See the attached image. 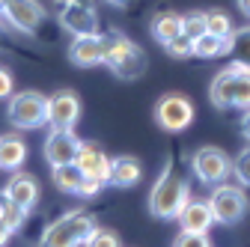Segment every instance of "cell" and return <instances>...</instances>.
<instances>
[{
	"mask_svg": "<svg viewBox=\"0 0 250 247\" xmlns=\"http://www.w3.org/2000/svg\"><path fill=\"white\" fill-rule=\"evenodd\" d=\"M191 170L203 185H224V179L232 173V158L217 146H200L191 155Z\"/></svg>",
	"mask_w": 250,
	"mask_h": 247,
	"instance_id": "ba28073f",
	"label": "cell"
},
{
	"mask_svg": "<svg viewBox=\"0 0 250 247\" xmlns=\"http://www.w3.org/2000/svg\"><path fill=\"white\" fill-rule=\"evenodd\" d=\"M229 42H232V45H229L232 60H235V63L250 66V24H247V27H238Z\"/></svg>",
	"mask_w": 250,
	"mask_h": 247,
	"instance_id": "603a6c76",
	"label": "cell"
},
{
	"mask_svg": "<svg viewBox=\"0 0 250 247\" xmlns=\"http://www.w3.org/2000/svg\"><path fill=\"white\" fill-rule=\"evenodd\" d=\"M140 179H143V164L134 155H119V158L110 161L107 185H113V188H134Z\"/></svg>",
	"mask_w": 250,
	"mask_h": 247,
	"instance_id": "ac0fdd59",
	"label": "cell"
},
{
	"mask_svg": "<svg viewBox=\"0 0 250 247\" xmlns=\"http://www.w3.org/2000/svg\"><path fill=\"white\" fill-rule=\"evenodd\" d=\"M182 33L191 36V39H200L203 33H208V21H206V9H191L182 15Z\"/></svg>",
	"mask_w": 250,
	"mask_h": 247,
	"instance_id": "cb8c5ba5",
	"label": "cell"
},
{
	"mask_svg": "<svg viewBox=\"0 0 250 247\" xmlns=\"http://www.w3.org/2000/svg\"><path fill=\"white\" fill-rule=\"evenodd\" d=\"M3 24H9L15 33H36L45 21V6L39 0H6L3 9H0Z\"/></svg>",
	"mask_w": 250,
	"mask_h": 247,
	"instance_id": "9c48e42d",
	"label": "cell"
},
{
	"mask_svg": "<svg viewBox=\"0 0 250 247\" xmlns=\"http://www.w3.org/2000/svg\"><path fill=\"white\" fill-rule=\"evenodd\" d=\"M3 194H6L15 206H21L24 211H30V208L39 203V182H36V176L15 170V173L9 176V182H6Z\"/></svg>",
	"mask_w": 250,
	"mask_h": 247,
	"instance_id": "9a60e30c",
	"label": "cell"
},
{
	"mask_svg": "<svg viewBox=\"0 0 250 247\" xmlns=\"http://www.w3.org/2000/svg\"><path fill=\"white\" fill-rule=\"evenodd\" d=\"M107 3H110V6H128L131 0H107Z\"/></svg>",
	"mask_w": 250,
	"mask_h": 247,
	"instance_id": "836d02e7",
	"label": "cell"
},
{
	"mask_svg": "<svg viewBox=\"0 0 250 247\" xmlns=\"http://www.w3.org/2000/svg\"><path fill=\"white\" fill-rule=\"evenodd\" d=\"M188 200H191V191H188L185 176L179 170L167 167L149 191V211L161 221H173V218L179 221V214L188 206Z\"/></svg>",
	"mask_w": 250,
	"mask_h": 247,
	"instance_id": "7a4b0ae2",
	"label": "cell"
},
{
	"mask_svg": "<svg viewBox=\"0 0 250 247\" xmlns=\"http://www.w3.org/2000/svg\"><path fill=\"white\" fill-rule=\"evenodd\" d=\"M232 39V36H229ZM229 39L224 36H214V33H203L200 39H194V57H203V60H214V57H224L229 54Z\"/></svg>",
	"mask_w": 250,
	"mask_h": 247,
	"instance_id": "44dd1931",
	"label": "cell"
},
{
	"mask_svg": "<svg viewBox=\"0 0 250 247\" xmlns=\"http://www.w3.org/2000/svg\"><path fill=\"white\" fill-rule=\"evenodd\" d=\"M81 119V99L75 96L72 89H60L48 99V125L51 128H66L75 131Z\"/></svg>",
	"mask_w": 250,
	"mask_h": 247,
	"instance_id": "4fadbf2b",
	"label": "cell"
},
{
	"mask_svg": "<svg viewBox=\"0 0 250 247\" xmlns=\"http://www.w3.org/2000/svg\"><path fill=\"white\" fill-rule=\"evenodd\" d=\"M69 60L81 69H92L104 63V36L96 33V36H75L72 45H69Z\"/></svg>",
	"mask_w": 250,
	"mask_h": 247,
	"instance_id": "5bb4252c",
	"label": "cell"
},
{
	"mask_svg": "<svg viewBox=\"0 0 250 247\" xmlns=\"http://www.w3.org/2000/svg\"><path fill=\"white\" fill-rule=\"evenodd\" d=\"M149 30H152V39L158 42V45H167L176 36H182V15L173 12V9H161V12L152 15Z\"/></svg>",
	"mask_w": 250,
	"mask_h": 247,
	"instance_id": "d6986e66",
	"label": "cell"
},
{
	"mask_svg": "<svg viewBox=\"0 0 250 247\" xmlns=\"http://www.w3.org/2000/svg\"><path fill=\"white\" fill-rule=\"evenodd\" d=\"M51 182L62 194H72V197H96L102 191L99 179H89L78 164H60V167H51Z\"/></svg>",
	"mask_w": 250,
	"mask_h": 247,
	"instance_id": "8fae6325",
	"label": "cell"
},
{
	"mask_svg": "<svg viewBox=\"0 0 250 247\" xmlns=\"http://www.w3.org/2000/svg\"><path fill=\"white\" fill-rule=\"evenodd\" d=\"M83 247H119V235H116L113 229H102V226H96V232L86 238Z\"/></svg>",
	"mask_w": 250,
	"mask_h": 247,
	"instance_id": "83f0119b",
	"label": "cell"
},
{
	"mask_svg": "<svg viewBox=\"0 0 250 247\" xmlns=\"http://www.w3.org/2000/svg\"><path fill=\"white\" fill-rule=\"evenodd\" d=\"M173 247H211V244H208L206 232H188V229H182V232L176 235Z\"/></svg>",
	"mask_w": 250,
	"mask_h": 247,
	"instance_id": "f1b7e54d",
	"label": "cell"
},
{
	"mask_svg": "<svg viewBox=\"0 0 250 247\" xmlns=\"http://www.w3.org/2000/svg\"><path fill=\"white\" fill-rule=\"evenodd\" d=\"M92 232H96V218L89 211H66L62 218L48 224L39 247H83Z\"/></svg>",
	"mask_w": 250,
	"mask_h": 247,
	"instance_id": "277c9868",
	"label": "cell"
},
{
	"mask_svg": "<svg viewBox=\"0 0 250 247\" xmlns=\"http://www.w3.org/2000/svg\"><path fill=\"white\" fill-rule=\"evenodd\" d=\"M208 206L214 211V221L224 224V226H235L238 221H244V214L250 208L247 194L238 185H217L214 194L208 197Z\"/></svg>",
	"mask_w": 250,
	"mask_h": 247,
	"instance_id": "52a82bcc",
	"label": "cell"
},
{
	"mask_svg": "<svg viewBox=\"0 0 250 247\" xmlns=\"http://www.w3.org/2000/svg\"><path fill=\"white\" fill-rule=\"evenodd\" d=\"M0 27H3V21H0Z\"/></svg>",
	"mask_w": 250,
	"mask_h": 247,
	"instance_id": "d590c367",
	"label": "cell"
},
{
	"mask_svg": "<svg viewBox=\"0 0 250 247\" xmlns=\"http://www.w3.org/2000/svg\"><path fill=\"white\" fill-rule=\"evenodd\" d=\"M206 21H208V33H214V36H224V39H229V36L235 33L232 18H229L224 9H206Z\"/></svg>",
	"mask_w": 250,
	"mask_h": 247,
	"instance_id": "d4e9b609",
	"label": "cell"
},
{
	"mask_svg": "<svg viewBox=\"0 0 250 247\" xmlns=\"http://www.w3.org/2000/svg\"><path fill=\"white\" fill-rule=\"evenodd\" d=\"M104 66L119 81H137L146 72V54L125 33H116L113 30V33L104 36Z\"/></svg>",
	"mask_w": 250,
	"mask_h": 247,
	"instance_id": "3957f363",
	"label": "cell"
},
{
	"mask_svg": "<svg viewBox=\"0 0 250 247\" xmlns=\"http://www.w3.org/2000/svg\"><path fill=\"white\" fill-rule=\"evenodd\" d=\"M179 224L188 232H208V226L214 224V211L208 200H188V206L179 214Z\"/></svg>",
	"mask_w": 250,
	"mask_h": 247,
	"instance_id": "e0dca14e",
	"label": "cell"
},
{
	"mask_svg": "<svg viewBox=\"0 0 250 247\" xmlns=\"http://www.w3.org/2000/svg\"><path fill=\"white\" fill-rule=\"evenodd\" d=\"M155 122L170 134H182L194 122V102L179 96V92H167L155 102Z\"/></svg>",
	"mask_w": 250,
	"mask_h": 247,
	"instance_id": "8992f818",
	"label": "cell"
},
{
	"mask_svg": "<svg viewBox=\"0 0 250 247\" xmlns=\"http://www.w3.org/2000/svg\"><path fill=\"white\" fill-rule=\"evenodd\" d=\"M3 3H6V0H0V9H3Z\"/></svg>",
	"mask_w": 250,
	"mask_h": 247,
	"instance_id": "e575fe53",
	"label": "cell"
},
{
	"mask_svg": "<svg viewBox=\"0 0 250 247\" xmlns=\"http://www.w3.org/2000/svg\"><path fill=\"white\" fill-rule=\"evenodd\" d=\"M232 173L241 188H250V146L238 152V158H232Z\"/></svg>",
	"mask_w": 250,
	"mask_h": 247,
	"instance_id": "484cf974",
	"label": "cell"
},
{
	"mask_svg": "<svg viewBox=\"0 0 250 247\" xmlns=\"http://www.w3.org/2000/svg\"><path fill=\"white\" fill-rule=\"evenodd\" d=\"M9 235H12V229H9V226H3V224H0V247H3V244L9 241Z\"/></svg>",
	"mask_w": 250,
	"mask_h": 247,
	"instance_id": "1f68e13d",
	"label": "cell"
},
{
	"mask_svg": "<svg viewBox=\"0 0 250 247\" xmlns=\"http://www.w3.org/2000/svg\"><path fill=\"white\" fill-rule=\"evenodd\" d=\"M57 21L72 36H96L99 33V12L89 3H83V0H62Z\"/></svg>",
	"mask_w": 250,
	"mask_h": 247,
	"instance_id": "30bf717a",
	"label": "cell"
},
{
	"mask_svg": "<svg viewBox=\"0 0 250 247\" xmlns=\"http://www.w3.org/2000/svg\"><path fill=\"white\" fill-rule=\"evenodd\" d=\"M27 158V143L18 134H3L0 137V170H18Z\"/></svg>",
	"mask_w": 250,
	"mask_h": 247,
	"instance_id": "ffe728a7",
	"label": "cell"
},
{
	"mask_svg": "<svg viewBox=\"0 0 250 247\" xmlns=\"http://www.w3.org/2000/svg\"><path fill=\"white\" fill-rule=\"evenodd\" d=\"M12 92H15V78H12L9 69L0 66V99H9Z\"/></svg>",
	"mask_w": 250,
	"mask_h": 247,
	"instance_id": "f546056e",
	"label": "cell"
},
{
	"mask_svg": "<svg viewBox=\"0 0 250 247\" xmlns=\"http://www.w3.org/2000/svg\"><path fill=\"white\" fill-rule=\"evenodd\" d=\"M110 155L102 149V146H96V143H81V152H78V158H75V164L89 176V179H99V182H107L110 179Z\"/></svg>",
	"mask_w": 250,
	"mask_h": 247,
	"instance_id": "2e32d148",
	"label": "cell"
},
{
	"mask_svg": "<svg viewBox=\"0 0 250 247\" xmlns=\"http://www.w3.org/2000/svg\"><path fill=\"white\" fill-rule=\"evenodd\" d=\"M24 218H27V211H24L21 206H15L6 194H0V224L9 226V229L15 232V229L24 226Z\"/></svg>",
	"mask_w": 250,
	"mask_h": 247,
	"instance_id": "7402d4cb",
	"label": "cell"
},
{
	"mask_svg": "<svg viewBox=\"0 0 250 247\" xmlns=\"http://www.w3.org/2000/svg\"><path fill=\"white\" fill-rule=\"evenodd\" d=\"M241 134H244V140L250 143V107H247V113H244V119H241Z\"/></svg>",
	"mask_w": 250,
	"mask_h": 247,
	"instance_id": "4dcf8cb0",
	"label": "cell"
},
{
	"mask_svg": "<svg viewBox=\"0 0 250 247\" xmlns=\"http://www.w3.org/2000/svg\"><path fill=\"white\" fill-rule=\"evenodd\" d=\"M164 51H167L170 57H176V60H188V57L194 54V39L182 33V36H176L173 42H167V45H164Z\"/></svg>",
	"mask_w": 250,
	"mask_h": 247,
	"instance_id": "4316f807",
	"label": "cell"
},
{
	"mask_svg": "<svg viewBox=\"0 0 250 247\" xmlns=\"http://www.w3.org/2000/svg\"><path fill=\"white\" fill-rule=\"evenodd\" d=\"M238 9H241V15L250 18V0H238Z\"/></svg>",
	"mask_w": 250,
	"mask_h": 247,
	"instance_id": "d6a6232c",
	"label": "cell"
},
{
	"mask_svg": "<svg viewBox=\"0 0 250 247\" xmlns=\"http://www.w3.org/2000/svg\"><path fill=\"white\" fill-rule=\"evenodd\" d=\"M6 119L18 131H36L48 122V99L33 89L12 92L6 104Z\"/></svg>",
	"mask_w": 250,
	"mask_h": 247,
	"instance_id": "5b68a950",
	"label": "cell"
},
{
	"mask_svg": "<svg viewBox=\"0 0 250 247\" xmlns=\"http://www.w3.org/2000/svg\"><path fill=\"white\" fill-rule=\"evenodd\" d=\"M81 137L75 131H66V128H51V134L45 137V161L51 167H60V164H75L78 152H81Z\"/></svg>",
	"mask_w": 250,
	"mask_h": 247,
	"instance_id": "7c38bea8",
	"label": "cell"
},
{
	"mask_svg": "<svg viewBox=\"0 0 250 247\" xmlns=\"http://www.w3.org/2000/svg\"><path fill=\"white\" fill-rule=\"evenodd\" d=\"M208 99L221 110H229V107L247 110L250 107V66L232 60L227 69L214 75V81L208 86Z\"/></svg>",
	"mask_w": 250,
	"mask_h": 247,
	"instance_id": "6da1fadb",
	"label": "cell"
}]
</instances>
